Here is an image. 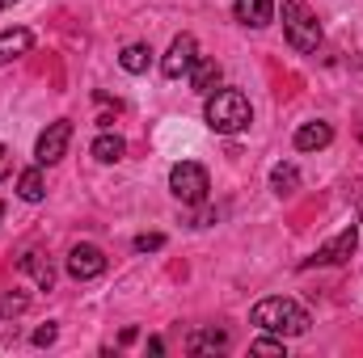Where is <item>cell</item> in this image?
<instances>
[{
    "instance_id": "cell-3",
    "label": "cell",
    "mask_w": 363,
    "mask_h": 358,
    "mask_svg": "<svg viewBox=\"0 0 363 358\" xmlns=\"http://www.w3.org/2000/svg\"><path fill=\"white\" fill-rule=\"evenodd\" d=\"M283 34H287L291 51H300V55H313L321 47V21H317V13L304 8V4H296V0L283 4Z\"/></svg>"
},
{
    "instance_id": "cell-21",
    "label": "cell",
    "mask_w": 363,
    "mask_h": 358,
    "mask_svg": "<svg viewBox=\"0 0 363 358\" xmlns=\"http://www.w3.org/2000/svg\"><path fill=\"white\" fill-rule=\"evenodd\" d=\"M250 350H254V354H287L283 337H258V342H254Z\"/></svg>"
},
{
    "instance_id": "cell-12",
    "label": "cell",
    "mask_w": 363,
    "mask_h": 358,
    "mask_svg": "<svg viewBox=\"0 0 363 358\" xmlns=\"http://www.w3.org/2000/svg\"><path fill=\"white\" fill-rule=\"evenodd\" d=\"M274 17V0H237V21L250 25V30H262L271 25Z\"/></svg>"
},
{
    "instance_id": "cell-13",
    "label": "cell",
    "mask_w": 363,
    "mask_h": 358,
    "mask_svg": "<svg viewBox=\"0 0 363 358\" xmlns=\"http://www.w3.org/2000/svg\"><path fill=\"white\" fill-rule=\"evenodd\" d=\"M186 76H190V89L207 97V93H216V85H220V76H224V68H220L216 59H194V68H190Z\"/></svg>"
},
{
    "instance_id": "cell-25",
    "label": "cell",
    "mask_w": 363,
    "mask_h": 358,
    "mask_svg": "<svg viewBox=\"0 0 363 358\" xmlns=\"http://www.w3.org/2000/svg\"><path fill=\"white\" fill-rule=\"evenodd\" d=\"M0 215H4V207H0Z\"/></svg>"
},
{
    "instance_id": "cell-8",
    "label": "cell",
    "mask_w": 363,
    "mask_h": 358,
    "mask_svg": "<svg viewBox=\"0 0 363 358\" xmlns=\"http://www.w3.org/2000/svg\"><path fill=\"white\" fill-rule=\"evenodd\" d=\"M68 274H72L77 282H89L97 274H106V253H101L97 245H72V253H68Z\"/></svg>"
},
{
    "instance_id": "cell-18",
    "label": "cell",
    "mask_w": 363,
    "mask_h": 358,
    "mask_svg": "<svg viewBox=\"0 0 363 358\" xmlns=\"http://www.w3.org/2000/svg\"><path fill=\"white\" fill-rule=\"evenodd\" d=\"M26 308H30V295H26V291H0V316H4V321L21 316Z\"/></svg>"
},
{
    "instance_id": "cell-14",
    "label": "cell",
    "mask_w": 363,
    "mask_h": 358,
    "mask_svg": "<svg viewBox=\"0 0 363 358\" xmlns=\"http://www.w3.org/2000/svg\"><path fill=\"white\" fill-rule=\"evenodd\" d=\"M21 270H26V274H34V282H38L43 291H51V287H55V266H51V258H47V253L30 249V253L21 258Z\"/></svg>"
},
{
    "instance_id": "cell-24",
    "label": "cell",
    "mask_w": 363,
    "mask_h": 358,
    "mask_svg": "<svg viewBox=\"0 0 363 358\" xmlns=\"http://www.w3.org/2000/svg\"><path fill=\"white\" fill-rule=\"evenodd\" d=\"M9 4H17V0H0V8H9Z\"/></svg>"
},
{
    "instance_id": "cell-16",
    "label": "cell",
    "mask_w": 363,
    "mask_h": 358,
    "mask_svg": "<svg viewBox=\"0 0 363 358\" xmlns=\"http://www.w3.org/2000/svg\"><path fill=\"white\" fill-rule=\"evenodd\" d=\"M118 64H123V72L140 76V72H148V64H152V47H148V42H131V47H123Z\"/></svg>"
},
{
    "instance_id": "cell-15",
    "label": "cell",
    "mask_w": 363,
    "mask_h": 358,
    "mask_svg": "<svg viewBox=\"0 0 363 358\" xmlns=\"http://www.w3.org/2000/svg\"><path fill=\"white\" fill-rule=\"evenodd\" d=\"M89 152L101 161V165H118V161H123V152H127V144H123V135H110V131H101V135L93 139Z\"/></svg>"
},
{
    "instance_id": "cell-6",
    "label": "cell",
    "mask_w": 363,
    "mask_h": 358,
    "mask_svg": "<svg viewBox=\"0 0 363 358\" xmlns=\"http://www.w3.org/2000/svg\"><path fill=\"white\" fill-rule=\"evenodd\" d=\"M68 144H72V122L60 118V122H51V127L38 135V144H34V161H38V165H55V161H64Z\"/></svg>"
},
{
    "instance_id": "cell-22",
    "label": "cell",
    "mask_w": 363,
    "mask_h": 358,
    "mask_svg": "<svg viewBox=\"0 0 363 358\" xmlns=\"http://www.w3.org/2000/svg\"><path fill=\"white\" fill-rule=\"evenodd\" d=\"M55 333H60L55 325H43V329L34 333V346H51V342H55Z\"/></svg>"
},
{
    "instance_id": "cell-1",
    "label": "cell",
    "mask_w": 363,
    "mask_h": 358,
    "mask_svg": "<svg viewBox=\"0 0 363 358\" xmlns=\"http://www.w3.org/2000/svg\"><path fill=\"white\" fill-rule=\"evenodd\" d=\"M203 118L211 131L220 135H241L250 122H254V105L241 89H216L207 93V105H203Z\"/></svg>"
},
{
    "instance_id": "cell-17",
    "label": "cell",
    "mask_w": 363,
    "mask_h": 358,
    "mask_svg": "<svg viewBox=\"0 0 363 358\" xmlns=\"http://www.w3.org/2000/svg\"><path fill=\"white\" fill-rule=\"evenodd\" d=\"M17 194H21L26 202H43V198H47V181H43V169H26V173L17 178Z\"/></svg>"
},
{
    "instance_id": "cell-20",
    "label": "cell",
    "mask_w": 363,
    "mask_h": 358,
    "mask_svg": "<svg viewBox=\"0 0 363 358\" xmlns=\"http://www.w3.org/2000/svg\"><path fill=\"white\" fill-rule=\"evenodd\" d=\"M157 249H165V236H161V232H144V236H135V253H157Z\"/></svg>"
},
{
    "instance_id": "cell-5",
    "label": "cell",
    "mask_w": 363,
    "mask_h": 358,
    "mask_svg": "<svg viewBox=\"0 0 363 358\" xmlns=\"http://www.w3.org/2000/svg\"><path fill=\"white\" fill-rule=\"evenodd\" d=\"M355 249H359V228L351 224V228H342L334 241H325V245L304 262V270H308V266H342V262H351V258H355Z\"/></svg>"
},
{
    "instance_id": "cell-10",
    "label": "cell",
    "mask_w": 363,
    "mask_h": 358,
    "mask_svg": "<svg viewBox=\"0 0 363 358\" xmlns=\"http://www.w3.org/2000/svg\"><path fill=\"white\" fill-rule=\"evenodd\" d=\"M186 350L190 354H220V350H228V333L224 329H194L190 337H186Z\"/></svg>"
},
{
    "instance_id": "cell-9",
    "label": "cell",
    "mask_w": 363,
    "mask_h": 358,
    "mask_svg": "<svg viewBox=\"0 0 363 358\" xmlns=\"http://www.w3.org/2000/svg\"><path fill=\"white\" fill-rule=\"evenodd\" d=\"M330 144H334V127L321 122V118H317V122H304V127L296 131V148H300V152H321V148H330Z\"/></svg>"
},
{
    "instance_id": "cell-4",
    "label": "cell",
    "mask_w": 363,
    "mask_h": 358,
    "mask_svg": "<svg viewBox=\"0 0 363 358\" xmlns=\"http://www.w3.org/2000/svg\"><path fill=\"white\" fill-rule=\"evenodd\" d=\"M169 190H174V198L186 202V207H199L203 198H207V190H211V181H207V169L203 165H194V161H182L169 169Z\"/></svg>"
},
{
    "instance_id": "cell-2",
    "label": "cell",
    "mask_w": 363,
    "mask_h": 358,
    "mask_svg": "<svg viewBox=\"0 0 363 358\" xmlns=\"http://www.w3.org/2000/svg\"><path fill=\"white\" fill-rule=\"evenodd\" d=\"M250 321H254L258 329H267V333H279V337H300V333H308V325H313L308 312H304L296 299H283V295H271V299L254 304Z\"/></svg>"
},
{
    "instance_id": "cell-11",
    "label": "cell",
    "mask_w": 363,
    "mask_h": 358,
    "mask_svg": "<svg viewBox=\"0 0 363 358\" xmlns=\"http://www.w3.org/2000/svg\"><path fill=\"white\" fill-rule=\"evenodd\" d=\"M30 47H34V34L30 30H4L0 34V68L4 64H13V59H21V55H30Z\"/></svg>"
},
{
    "instance_id": "cell-7",
    "label": "cell",
    "mask_w": 363,
    "mask_h": 358,
    "mask_svg": "<svg viewBox=\"0 0 363 358\" xmlns=\"http://www.w3.org/2000/svg\"><path fill=\"white\" fill-rule=\"evenodd\" d=\"M194 59H199L194 34H178V38L169 42V51H165V59H161V72H165L169 81H182V76L194 68Z\"/></svg>"
},
{
    "instance_id": "cell-23",
    "label": "cell",
    "mask_w": 363,
    "mask_h": 358,
    "mask_svg": "<svg viewBox=\"0 0 363 358\" xmlns=\"http://www.w3.org/2000/svg\"><path fill=\"white\" fill-rule=\"evenodd\" d=\"M9 165H13V156H9V148L0 144V181L9 178Z\"/></svg>"
},
{
    "instance_id": "cell-19",
    "label": "cell",
    "mask_w": 363,
    "mask_h": 358,
    "mask_svg": "<svg viewBox=\"0 0 363 358\" xmlns=\"http://www.w3.org/2000/svg\"><path fill=\"white\" fill-rule=\"evenodd\" d=\"M296 185H300L296 165H274V173H271V190H274V194H291Z\"/></svg>"
}]
</instances>
